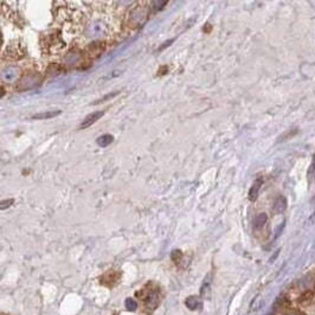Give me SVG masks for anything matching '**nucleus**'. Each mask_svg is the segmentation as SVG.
Listing matches in <instances>:
<instances>
[{"label":"nucleus","mask_w":315,"mask_h":315,"mask_svg":"<svg viewBox=\"0 0 315 315\" xmlns=\"http://www.w3.org/2000/svg\"><path fill=\"white\" fill-rule=\"evenodd\" d=\"M183 259V253L180 250H174L172 253V261L176 264H179Z\"/></svg>","instance_id":"obj_17"},{"label":"nucleus","mask_w":315,"mask_h":315,"mask_svg":"<svg viewBox=\"0 0 315 315\" xmlns=\"http://www.w3.org/2000/svg\"><path fill=\"white\" fill-rule=\"evenodd\" d=\"M147 4H148V3H139L137 6L133 9V11H130L129 15L130 26L139 28L140 25H142L143 23L147 21V17L149 15V8H146Z\"/></svg>","instance_id":"obj_4"},{"label":"nucleus","mask_w":315,"mask_h":315,"mask_svg":"<svg viewBox=\"0 0 315 315\" xmlns=\"http://www.w3.org/2000/svg\"><path fill=\"white\" fill-rule=\"evenodd\" d=\"M120 277H121V273H119V271H115V270H110L101 277V282L107 287H113L119 282Z\"/></svg>","instance_id":"obj_6"},{"label":"nucleus","mask_w":315,"mask_h":315,"mask_svg":"<svg viewBox=\"0 0 315 315\" xmlns=\"http://www.w3.org/2000/svg\"><path fill=\"white\" fill-rule=\"evenodd\" d=\"M3 59L8 61H17L24 58L26 55V49L24 44L19 41H12L9 43L5 50H3Z\"/></svg>","instance_id":"obj_3"},{"label":"nucleus","mask_w":315,"mask_h":315,"mask_svg":"<svg viewBox=\"0 0 315 315\" xmlns=\"http://www.w3.org/2000/svg\"><path fill=\"white\" fill-rule=\"evenodd\" d=\"M66 43L59 30H49L41 35V49L46 56H55L65 49Z\"/></svg>","instance_id":"obj_1"},{"label":"nucleus","mask_w":315,"mask_h":315,"mask_svg":"<svg viewBox=\"0 0 315 315\" xmlns=\"http://www.w3.org/2000/svg\"><path fill=\"white\" fill-rule=\"evenodd\" d=\"M186 306L191 310H196L202 308V301L197 296H190L186 299Z\"/></svg>","instance_id":"obj_10"},{"label":"nucleus","mask_w":315,"mask_h":315,"mask_svg":"<svg viewBox=\"0 0 315 315\" xmlns=\"http://www.w3.org/2000/svg\"><path fill=\"white\" fill-rule=\"evenodd\" d=\"M18 76H19V69L16 68V66H8V68H5L2 72L3 80L6 82L15 81Z\"/></svg>","instance_id":"obj_8"},{"label":"nucleus","mask_w":315,"mask_h":315,"mask_svg":"<svg viewBox=\"0 0 315 315\" xmlns=\"http://www.w3.org/2000/svg\"><path fill=\"white\" fill-rule=\"evenodd\" d=\"M173 42H174V39H171V41H167V42H165V43H164V44H163V45H162V46H160V48H159V51H162V50H164V49H166V48H167V46H169V45H171V44H172V43H173Z\"/></svg>","instance_id":"obj_22"},{"label":"nucleus","mask_w":315,"mask_h":315,"mask_svg":"<svg viewBox=\"0 0 315 315\" xmlns=\"http://www.w3.org/2000/svg\"><path fill=\"white\" fill-rule=\"evenodd\" d=\"M166 4H167L166 0H163V2H150V6H152V9L155 10V11L162 10Z\"/></svg>","instance_id":"obj_18"},{"label":"nucleus","mask_w":315,"mask_h":315,"mask_svg":"<svg viewBox=\"0 0 315 315\" xmlns=\"http://www.w3.org/2000/svg\"><path fill=\"white\" fill-rule=\"evenodd\" d=\"M103 114H105V112H102V110H100V112H95V113L89 114V115L87 116L86 119L82 121L81 126H80V128H81V129L88 128V127L94 125V123H95L97 120L101 119V117L103 116Z\"/></svg>","instance_id":"obj_7"},{"label":"nucleus","mask_w":315,"mask_h":315,"mask_svg":"<svg viewBox=\"0 0 315 315\" xmlns=\"http://www.w3.org/2000/svg\"><path fill=\"white\" fill-rule=\"evenodd\" d=\"M42 82L41 76L37 72H28L24 73L21 78L18 80V86L17 88L18 90H30L36 88Z\"/></svg>","instance_id":"obj_5"},{"label":"nucleus","mask_w":315,"mask_h":315,"mask_svg":"<svg viewBox=\"0 0 315 315\" xmlns=\"http://www.w3.org/2000/svg\"><path fill=\"white\" fill-rule=\"evenodd\" d=\"M117 94H119V92H115V93H110L109 95H107L106 97H102L101 100H99V101H96L95 103L97 105V103H100V102H105V101H107V100H109L110 97H114V96H116Z\"/></svg>","instance_id":"obj_21"},{"label":"nucleus","mask_w":315,"mask_h":315,"mask_svg":"<svg viewBox=\"0 0 315 315\" xmlns=\"http://www.w3.org/2000/svg\"><path fill=\"white\" fill-rule=\"evenodd\" d=\"M13 203H15V199H6V200H2V210H6L9 209V207H11L13 205Z\"/></svg>","instance_id":"obj_19"},{"label":"nucleus","mask_w":315,"mask_h":315,"mask_svg":"<svg viewBox=\"0 0 315 315\" xmlns=\"http://www.w3.org/2000/svg\"><path fill=\"white\" fill-rule=\"evenodd\" d=\"M309 178H315V156L313 158V163H311V166L309 169Z\"/></svg>","instance_id":"obj_20"},{"label":"nucleus","mask_w":315,"mask_h":315,"mask_svg":"<svg viewBox=\"0 0 315 315\" xmlns=\"http://www.w3.org/2000/svg\"><path fill=\"white\" fill-rule=\"evenodd\" d=\"M137 297L143 301V303H145L143 309L148 313V315H150L158 307V303H159L160 290L159 288L153 286L152 283H148L140 293H137Z\"/></svg>","instance_id":"obj_2"},{"label":"nucleus","mask_w":315,"mask_h":315,"mask_svg":"<svg viewBox=\"0 0 315 315\" xmlns=\"http://www.w3.org/2000/svg\"><path fill=\"white\" fill-rule=\"evenodd\" d=\"M261 186H262V179H259L253 186H251V189L249 191V199L251 200V202H254V200L257 199Z\"/></svg>","instance_id":"obj_11"},{"label":"nucleus","mask_w":315,"mask_h":315,"mask_svg":"<svg viewBox=\"0 0 315 315\" xmlns=\"http://www.w3.org/2000/svg\"><path fill=\"white\" fill-rule=\"evenodd\" d=\"M61 113H62V110H52V112L39 113V114H36V115H33L32 120H48V119H52V117L58 116Z\"/></svg>","instance_id":"obj_9"},{"label":"nucleus","mask_w":315,"mask_h":315,"mask_svg":"<svg viewBox=\"0 0 315 315\" xmlns=\"http://www.w3.org/2000/svg\"><path fill=\"white\" fill-rule=\"evenodd\" d=\"M287 207V200L284 197H279L276 200H275L274 203V211L277 213H281L283 212L284 210H286Z\"/></svg>","instance_id":"obj_12"},{"label":"nucleus","mask_w":315,"mask_h":315,"mask_svg":"<svg viewBox=\"0 0 315 315\" xmlns=\"http://www.w3.org/2000/svg\"><path fill=\"white\" fill-rule=\"evenodd\" d=\"M113 141H114V137H113V135H110V134H105V135H101L100 137H97V140H96L97 145H99L100 147L109 146Z\"/></svg>","instance_id":"obj_13"},{"label":"nucleus","mask_w":315,"mask_h":315,"mask_svg":"<svg viewBox=\"0 0 315 315\" xmlns=\"http://www.w3.org/2000/svg\"><path fill=\"white\" fill-rule=\"evenodd\" d=\"M126 308L128 309L129 311H134L137 308V303L135 302V300H133L132 297H128V299L126 300Z\"/></svg>","instance_id":"obj_16"},{"label":"nucleus","mask_w":315,"mask_h":315,"mask_svg":"<svg viewBox=\"0 0 315 315\" xmlns=\"http://www.w3.org/2000/svg\"><path fill=\"white\" fill-rule=\"evenodd\" d=\"M267 214L266 213H261L259 214V216L255 218V222H254V225L256 229H261V227H263L264 225H266L267 223Z\"/></svg>","instance_id":"obj_14"},{"label":"nucleus","mask_w":315,"mask_h":315,"mask_svg":"<svg viewBox=\"0 0 315 315\" xmlns=\"http://www.w3.org/2000/svg\"><path fill=\"white\" fill-rule=\"evenodd\" d=\"M286 315H304V314L301 313V311H290V313H288Z\"/></svg>","instance_id":"obj_23"},{"label":"nucleus","mask_w":315,"mask_h":315,"mask_svg":"<svg viewBox=\"0 0 315 315\" xmlns=\"http://www.w3.org/2000/svg\"><path fill=\"white\" fill-rule=\"evenodd\" d=\"M200 295H202V297H204V299L210 297V276L209 279L206 277L205 281H204L202 289H200Z\"/></svg>","instance_id":"obj_15"}]
</instances>
